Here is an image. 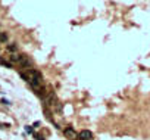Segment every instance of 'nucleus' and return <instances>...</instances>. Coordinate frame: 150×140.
I'll return each instance as SVG.
<instances>
[{
	"label": "nucleus",
	"mask_w": 150,
	"mask_h": 140,
	"mask_svg": "<svg viewBox=\"0 0 150 140\" xmlns=\"http://www.w3.org/2000/svg\"><path fill=\"white\" fill-rule=\"evenodd\" d=\"M21 56H22V55H19L18 52H13V53H10L9 59H10V62H18V63H19V61H21Z\"/></svg>",
	"instance_id": "nucleus-5"
},
{
	"label": "nucleus",
	"mask_w": 150,
	"mask_h": 140,
	"mask_svg": "<svg viewBox=\"0 0 150 140\" xmlns=\"http://www.w3.org/2000/svg\"><path fill=\"white\" fill-rule=\"evenodd\" d=\"M19 65H21V66H24V68H27V69L30 71V69H33L34 62H33V59H31L30 56L22 55V56H21V61H19Z\"/></svg>",
	"instance_id": "nucleus-1"
},
{
	"label": "nucleus",
	"mask_w": 150,
	"mask_h": 140,
	"mask_svg": "<svg viewBox=\"0 0 150 140\" xmlns=\"http://www.w3.org/2000/svg\"><path fill=\"white\" fill-rule=\"evenodd\" d=\"M0 63H2L3 66H6V68H12V63H9V62H6L5 59H0Z\"/></svg>",
	"instance_id": "nucleus-6"
},
{
	"label": "nucleus",
	"mask_w": 150,
	"mask_h": 140,
	"mask_svg": "<svg viewBox=\"0 0 150 140\" xmlns=\"http://www.w3.org/2000/svg\"><path fill=\"white\" fill-rule=\"evenodd\" d=\"M80 140H91L93 139V133L90 130H83V131L78 134Z\"/></svg>",
	"instance_id": "nucleus-3"
},
{
	"label": "nucleus",
	"mask_w": 150,
	"mask_h": 140,
	"mask_svg": "<svg viewBox=\"0 0 150 140\" xmlns=\"http://www.w3.org/2000/svg\"><path fill=\"white\" fill-rule=\"evenodd\" d=\"M0 40H2V41H6V40H8V35L6 34H0Z\"/></svg>",
	"instance_id": "nucleus-7"
},
{
	"label": "nucleus",
	"mask_w": 150,
	"mask_h": 140,
	"mask_svg": "<svg viewBox=\"0 0 150 140\" xmlns=\"http://www.w3.org/2000/svg\"><path fill=\"white\" fill-rule=\"evenodd\" d=\"M47 103L56 105L59 108V100H58V97H56V95H55V91H49V95H47Z\"/></svg>",
	"instance_id": "nucleus-2"
},
{
	"label": "nucleus",
	"mask_w": 150,
	"mask_h": 140,
	"mask_svg": "<svg viewBox=\"0 0 150 140\" xmlns=\"http://www.w3.org/2000/svg\"><path fill=\"white\" fill-rule=\"evenodd\" d=\"M65 136H66L68 139H71V140H74L78 137V134L72 130V128H65Z\"/></svg>",
	"instance_id": "nucleus-4"
}]
</instances>
